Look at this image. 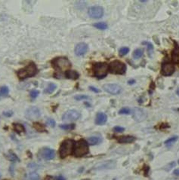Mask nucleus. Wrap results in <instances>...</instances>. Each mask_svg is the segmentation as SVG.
I'll use <instances>...</instances> for the list:
<instances>
[{
	"label": "nucleus",
	"mask_w": 179,
	"mask_h": 180,
	"mask_svg": "<svg viewBox=\"0 0 179 180\" xmlns=\"http://www.w3.org/2000/svg\"><path fill=\"white\" fill-rule=\"evenodd\" d=\"M38 72V69L36 65L34 63H30L27 66H26L24 68L21 69L17 71V76L21 80H24L25 78H30L36 75Z\"/></svg>",
	"instance_id": "f257e3e1"
},
{
	"label": "nucleus",
	"mask_w": 179,
	"mask_h": 180,
	"mask_svg": "<svg viewBox=\"0 0 179 180\" xmlns=\"http://www.w3.org/2000/svg\"><path fill=\"white\" fill-rule=\"evenodd\" d=\"M89 152V143H87V141H85L84 139H80L77 143H75L74 148V155L77 158H81V157L85 156Z\"/></svg>",
	"instance_id": "f03ea898"
},
{
	"label": "nucleus",
	"mask_w": 179,
	"mask_h": 180,
	"mask_svg": "<svg viewBox=\"0 0 179 180\" xmlns=\"http://www.w3.org/2000/svg\"><path fill=\"white\" fill-rule=\"evenodd\" d=\"M74 145H75V143L73 139H69L64 140L60 146V157L61 158H65L71 155L72 153L74 152Z\"/></svg>",
	"instance_id": "7ed1b4c3"
},
{
	"label": "nucleus",
	"mask_w": 179,
	"mask_h": 180,
	"mask_svg": "<svg viewBox=\"0 0 179 180\" xmlns=\"http://www.w3.org/2000/svg\"><path fill=\"white\" fill-rule=\"evenodd\" d=\"M51 65L54 68L58 70H61V71H64V70L67 71V70L71 67L70 61L64 57H59L53 59L51 60Z\"/></svg>",
	"instance_id": "20e7f679"
},
{
	"label": "nucleus",
	"mask_w": 179,
	"mask_h": 180,
	"mask_svg": "<svg viewBox=\"0 0 179 180\" xmlns=\"http://www.w3.org/2000/svg\"><path fill=\"white\" fill-rule=\"evenodd\" d=\"M109 71V66L105 63H97L93 66L94 75L97 78H104Z\"/></svg>",
	"instance_id": "39448f33"
},
{
	"label": "nucleus",
	"mask_w": 179,
	"mask_h": 180,
	"mask_svg": "<svg viewBox=\"0 0 179 180\" xmlns=\"http://www.w3.org/2000/svg\"><path fill=\"white\" fill-rule=\"evenodd\" d=\"M126 66L123 62L119 60H113L109 65V71L113 74L122 75L126 72Z\"/></svg>",
	"instance_id": "423d86ee"
},
{
	"label": "nucleus",
	"mask_w": 179,
	"mask_h": 180,
	"mask_svg": "<svg viewBox=\"0 0 179 180\" xmlns=\"http://www.w3.org/2000/svg\"><path fill=\"white\" fill-rule=\"evenodd\" d=\"M80 117V113L77 110H68L62 116V120L64 121H77Z\"/></svg>",
	"instance_id": "0eeeda50"
},
{
	"label": "nucleus",
	"mask_w": 179,
	"mask_h": 180,
	"mask_svg": "<svg viewBox=\"0 0 179 180\" xmlns=\"http://www.w3.org/2000/svg\"><path fill=\"white\" fill-rule=\"evenodd\" d=\"M88 14L92 18H101L104 15V9L101 6H92L88 10Z\"/></svg>",
	"instance_id": "6e6552de"
},
{
	"label": "nucleus",
	"mask_w": 179,
	"mask_h": 180,
	"mask_svg": "<svg viewBox=\"0 0 179 180\" xmlns=\"http://www.w3.org/2000/svg\"><path fill=\"white\" fill-rule=\"evenodd\" d=\"M41 115V112L36 106H32L27 109L25 112V117L29 120H35L39 118Z\"/></svg>",
	"instance_id": "1a4fd4ad"
},
{
	"label": "nucleus",
	"mask_w": 179,
	"mask_h": 180,
	"mask_svg": "<svg viewBox=\"0 0 179 180\" xmlns=\"http://www.w3.org/2000/svg\"><path fill=\"white\" fill-rule=\"evenodd\" d=\"M103 89L110 94L116 95L122 92V87L116 84H107L103 86Z\"/></svg>",
	"instance_id": "9d476101"
},
{
	"label": "nucleus",
	"mask_w": 179,
	"mask_h": 180,
	"mask_svg": "<svg viewBox=\"0 0 179 180\" xmlns=\"http://www.w3.org/2000/svg\"><path fill=\"white\" fill-rule=\"evenodd\" d=\"M132 117L136 121H142L147 118V113L143 109L140 108H134L132 110Z\"/></svg>",
	"instance_id": "9b49d317"
},
{
	"label": "nucleus",
	"mask_w": 179,
	"mask_h": 180,
	"mask_svg": "<svg viewBox=\"0 0 179 180\" xmlns=\"http://www.w3.org/2000/svg\"><path fill=\"white\" fill-rule=\"evenodd\" d=\"M39 155L43 159L50 161L55 157V151L51 148H43L39 152Z\"/></svg>",
	"instance_id": "f8f14e48"
},
{
	"label": "nucleus",
	"mask_w": 179,
	"mask_h": 180,
	"mask_svg": "<svg viewBox=\"0 0 179 180\" xmlns=\"http://www.w3.org/2000/svg\"><path fill=\"white\" fill-rule=\"evenodd\" d=\"M89 49V46L87 44L84 42H80L77 44L75 47V54L77 56H82L88 51Z\"/></svg>",
	"instance_id": "ddd939ff"
},
{
	"label": "nucleus",
	"mask_w": 179,
	"mask_h": 180,
	"mask_svg": "<svg viewBox=\"0 0 179 180\" xmlns=\"http://www.w3.org/2000/svg\"><path fill=\"white\" fill-rule=\"evenodd\" d=\"M175 67L171 63H164L162 66V73L164 75H171L174 72Z\"/></svg>",
	"instance_id": "4468645a"
},
{
	"label": "nucleus",
	"mask_w": 179,
	"mask_h": 180,
	"mask_svg": "<svg viewBox=\"0 0 179 180\" xmlns=\"http://www.w3.org/2000/svg\"><path fill=\"white\" fill-rule=\"evenodd\" d=\"M116 140L119 143H131L135 141V137L131 136H116Z\"/></svg>",
	"instance_id": "2eb2a0df"
},
{
	"label": "nucleus",
	"mask_w": 179,
	"mask_h": 180,
	"mask_svg": "<svg viewBox=\"0 0 179 180\" xmlns=\"http://www.w3.org/2000/svg\"><path fill=\"white\" fill-rule=\"evenodd\" d=\"M108 121V116L103 112H99L96 115L95 123L97 125H103Z\"/></svg>",
	"instance_id": "dca6fc26"
},
{
	"label": "nucleus",
	"mask_w": 179,
	"mask_h": 180,
	"mask_svg": "<svg viewBox=\"0 0 179 180\" xmlns=\"http://www.w3.org/2000/svg\"><path fill=\"white\" fill-rule=\"evenodd\" d=\"M65 76L68 79L77 80L79 78V74L78 72L75 70H67L65 73Z\"/></svg>",
	"instance_id": "f3484780"
},
{
	"label": "nucleus",
	"mask_w": 179,
	"mask_h": 180,
	"mask_svg": "<svg viewBox=\"0 0 179 180\" xmlns=\"http://www.w3.org/2000/svg\"><path fill=\"white\" fill-rule=\"evenodd\" d=\"M102 142V139L98 136H92L87 139V143L91 146H95Z\"/></svg>",
	"instance_id": "a211bd4d"
},
{
	"label": "nucleus",
	"mask_w": 179,
	"mask_h": 180,
	"mask_svg": "<svg viewBox=\"0 0 179 180\" xmlns=\"http://www.w3.org/2000/svg\"><path fill=\"white\" fill-rule=\"evenodd\" d=\"M172 60L176 63H179V47H175L172 54Z\"/></svg>",
	"instance_id": "6ab92c4d"
},
{
	"label": "nucleus",
	"mask_w": 179,
	"mask_h": 180,
	"mask_svg": "<svg viewBox=\"0 0 179 180\" xmlns=\"http://www.w3.org/2000/svg\"><path fill=\"white\" fill-rule=\"evenodd\" d=\"M57 87V85H55V84L54 83H49L48 84V85L45 87V89L44 92L45 93V94H52L53 92L55 91V89H56Z\"/></svg>",
	"instance_id": "aec40b11"
},
{
	"label": "nucleus",
	"mask_w": 179,
	"mask_h": 180,
	"mask_svg": "<svg viewBox=\"0 0 179 180\" xmlns=\"http://www.w3.org/2000/svg\"><path fill=\"white\" fill-rule=\"evenodd\" d=\"M13 128H14V131H16L19 134L25 132V128L21 124H13Z\"/></svg>",
	"instance_id": "412c9836"
},
{
	"label": "nucleus",
	"mask_w": 179,
	"mask_h": 180,
	"mask_svg": "<svg viewBox=\"0 0 179 180\" xmlns=\"http://www.w3.org/2000/svg\"><path fill=\"white\" fill-rule=\"evenodd\" d=\"M7 158L9 161H11L12 162H16V161H20V159H19L18 157L14 154L13 151H9V153L7 155Z\"/></svg>",
	"instance_id": "4be33fe9"
},
{
	"label": "nucleus",
	"mask_w": 179,
	"mask_h": 180,
	"mask_svg": "<svg viewBox=\"0 0 179 180\" xmlns=\"http://www.w3.org/2000/svg\"><path fill=\"white\" fill-rule=\"evenodd\" d=\"M33 128L39 132H44L46 131L45 128V126H43V124H40V123H33Z\"/></svg>",
	"instance_id": "5701e85b"
},
{
	"label": "nucleus",
	"mask_w": 179,
	"mask_h": 180,
	"mask_svg": "<svg viewBox=\"0 0 179 180\" xmlns=\"http://www.w3.org/2000/svg\"><path fill=\"white\" fill-rule=\"evenodd\" d=\"M94 27H96L97 29H108V24H106V23L104 22H99V23H96V24H94Z\"/></svg>",
	"instance_id": "b1692460"
},
{
	"label": "nucleus",
	"mask_w": 179,
	"mask_h": 180,
	"mask_svg": "<svg viewBox=\"0 0 179 180\" xmlns=\"http://www.w3.org/2000/svg\"><path fill=\"white\" fill-rule=\"evenodd\" d=\"M9 93V89L8 87L3 86L0 87V97H6Z\"/></svg>",
	"instance_id": "393cba45"
},
{
	"label": "nucleus",
	"mask_w": 179,
	"mask_h": 180,
	"mask_svg": "<svg viewBox=\"0 0 179 180\" xmlns=\"http://www.w3.org/2000/svg\"><path fill=\"white\" fill-rule=\"evenodd\" d=\"M178 137L177 136H172V137L168 139L167 140H165V146H170L171 145H172L173 143H175V142L178 140Z\"/></svg>",
	"instance_id": "a878e982"
},
{
	"label": "nucleus",
	"mask_w": 179,
	"mask_h": 180,
	"mask_svg": "<svg viewBox=\"0 0 179 180\" xmlns=\"http://www.w3.org/2000/svg\"><path fill=\"white\" fill-rule=\"evenodd\" d=\"M60 128L63 130H65V131H72L75 128V124H62V125H60Z\"/></svg>",
	"instance_id": "bb28decb"
},
{
	"label": "nucleus",
	"mask_w": 179,
	"mask_h": 180,
	"mask_svg": "<svg viewBox=\"0 0 179 180\" xmlns=\"http://www.w3.org/2000/svg\"><path fill=\"white\" fill-rule=\"evenodd\" d=\"M143 56V50L138 48V49H136L133 53V57L135 59H138V58L141 57Z\"/></svg>",
	"instance_id": "cd10ccee"
},
{
	"label": "nucleus",
	"mask_w": 179,
	"mask_h": 180,
	"mask_svg": "<svg viewBox=\"0 0 179 180\" xmlns=\"http://www.w3.org/2000/svg\"><path fill=\"white\" fill-rule=\"evenodd\" d=\"M144 44H146L147 46V52H148V55L150 57H152V55L154 53V46L150 42H145Z\"/></svg>",
	"instance_id": "c85d7f7f"
},
{
	"label": "nucleus",
	"mask_w": 179,
	"mask_h": 180,
	"mask_svg": "<svg viewBox=\"0 0 179 180\" xmlns=\"http://www.w3.org/2000/svg\"><path fill=\"white\" fill-rule=\"evenodd\" d=\"M27 180H39V176L36 173H30L28 175Z\"/></svg>",
	"instance_id": "c756f323"
},
{
	"label": "nucleus",
	"mask_w": 179,
	"mask_h": 180,
	"mask_svg": "<svg viewBox=\"0 0 179 180\" xmlns=\"http://www.w3.org/2000/svg\"><path fill=\"white\" fill-rule=\"evenodd\" d=\"M128 51H129V48L127 47H123L119 50V54L120 56H125L128 54Z\"/></svg>",
	"instance_id": "7c9ffc66"
},
{
	"label": "nucleus",
	"mask_w": 179,
	"mask_h": 180,
	"mask_svg": "<svg viewBox=\"0 0 179 180\" xmlns=\"http://www.w3.org/2000/svg\"><path fill=\"white\" fill-rule=\"evenodd\" d=\"M119 113L121 115H129L130 113H131V110H130V109H128V108L125 107L120 109Z\"/></svg>",
	"instance_id": "2f4dec72"
},
{
	"label": "nucleus",
	"mask_w": 179,
	"mask_h": 180,
	"mask_svg": "<svg viewBox=\"0 0 179 180\" xmlns=\"http://www.w3.org/2000/svg\"><path fill=\"white\" fill-rule=\"evenodd\" d=\"M46 124L50 126L51 128H55V121L54 119L52 118H48L46 121Z\"/></svg>",
	"instance_id": "473e14b6"
},
{
	"label": "nucleus",
	"mask_w": 179,
	"mask_h": 180,
	"mask_svg": "<svg viewBox=\"0 0 179 180\" xmlns=\"http://www.w3.org/2000/svg\"><path fill=\"white\" fill-rule=\"evenodd\" d=\"M39 90H31L30 93V95L31 98L35 99V98H36V97H38V95H39Z\"/></svg>",
	"instance_id": "72a5a7b5"
},
{
	"label": "nucleus",
	"mask_w": 179,
	"mask_h": 180,
	"mask_svg": "<svg viewBox=\"0 0 179 180\" xmlns=\"http://www.w3.org/2000/svg\"><path fill=\"white\" fill-rule=\"evenodd\" d=\"M75 100H86V99H89V97L86 95H83V94H80V95H77L74 97Z\"/></svg>",
	"instance_id": "f704fd0d"
},
{
	"label": "nucleus",
	"mask_w": 179,
	"mask_h": 180,
	"mask_svg": "<svg viewBox=\"0 0 179 180\" xmlns=\"http://www.w3.org/2000/svg\"><path fill=\"white\" fill-rule=\"evenodd\" d=\"M124 131H125L124 128H122V127H119V126L113 128V131H114V132H116V133H122V132H123Z\"/></svg>",
	"instance_id": "c9c22d12"
},
{
	"label": "nucleus",
	"mask_w": 179,
	"mask_h": 180,
	"mask_svg": "<svg viewBox=\"0 0 179 180\" xmlns=\"http://www.w3.org/2000/svg\"><path fill=\"white\" fill-rule=\"evenodd\" d=\"M13 115V112L12 111H8V112H3V115L5 117H11Z\"/></svg>",
	"instance_id": "e433bc0d"
},
{
	"label": "nucleus",
	"mask_w": 179,
	"mask_h": 180,
	"mask_svg": "<svg viewBox=\"0 0 179 180\" xmlns=\"http://www.w3.org/2000/svg\"><path fill=\"white\" fill-rule=\"evenodd\" d=\"M89 88H90V90H92V91L95 92V93H98V92L100 91V90H97V89L96 88V87H95L90 86V87H89Z\"/></svg>",
	"instance_id": "4c0bfd02"
},
{
	"label": "nucleus",
	"mask_w": 179,
	"mask_h": 180,
	"mask_svg": "<svg viewBox=\"0 0 179 180\" xmlns=\"http://www.w3.org/2000/svg\"><path fill=\"white\" fill-rule=\"evenodd\" d=\"M55 180H66V179L62 176H58L55 177Z\"/></svg>",
	"instance_id": "58836bf2"
},
{
	"label": "nucleus",
	"mask_w": 179,
	"mask_h": 180,
	"mask_svg": "<svg viewBox=\"0 0 179 180\" xmlns=\"http://www.w3.org/2000/svg\"><path fill=\"white\" fill-rule=\"evenodd\" d=\"M44 180H55V177L51 176H45V178L44 179Z\"/></svg>",
	"instance_id": "ea45409f"
},
{
	"label": "nucleus",
	"mask_w": 179,
	"mask_h": 180,
	"mask_svg": "<svg viewBox=\"0 0 179 180\" xmlns=\"http://www.w3.org/2000/svg\"><path fill=\"white\" fill-rule=\"evenodd\" d=\"M173 173H174V175L179 176V169H176V170H175Z\"/></svg>",
	"instance_id": "a19ab883"
},
{
	"label": "nucleus",
	"mask_w": 179,
	"mask_h": 180,
	"mask_svg": "<svg viewBox=\"0 0 179 180\" xmlns=\"http://www.w3.org/2000/svg\"><path fill=\"white\" fill-rule=\"evenodd\" d=\"M135 80H131V81H128V84H129V85H132V84H134L135 83Z\"/></svg>",
	"instance_id": "79ce46f5"
},
{
	"label": "nucleus",
	"mask_w": 179,
	"mask_h": 180,
	"mask_svg": "<svg viewBox=\"0 0 179 180\" xmlns=\"http://www.w3.org/2000/svg\"><path fill=\"white\" fill-rule=\"evenodd\" d=\"M177 94H178V95L179 96V88L177 90Z\"/></svg>",
	"instance_id": "37998d69"
},
{
	"label": "nucleus",
	"mask_w": 179,
	"mask_h": 180,
	"mask_svg": "<svg viewBox=\"0 0 179 180\" xmlns=\"http://www.w3.org/2000/svg\"><path fill=\"white\" fill-rule=\"evenodd\" d=\"M0 178H1V174H0Z\"/></svg>",
	"instance_id": "c03bdc74"
},
{
	"label": "nucleus",
	"mask_w": 179,
	"mask_h": 180,
	"mask_svg": "<svg viewBox=\"0 0 179 180\" xmlns=\"http://www.w3.org/2000/svg\"><path fill=\"white\" fill-rule=\"evenodd\" d=\"M4 180H9V179H4Z\"/></svg>",
	"instance_id": "a18cd8bd"
},
{
	"label": "nucleus",
	"mask_w": 179,
	"mask_h": 180,
	"mask_svg": "<svg viewBox=\"0 0 179 180\" xmlns=\"http://www.w3.org/2000/svg\"><path fill=\"white\" fill-rule=\"evenodd\" d=\"M178 164H179V161H178Z\"/></svg>",
	"instance_id": "49530a36"
}]
</instances>
